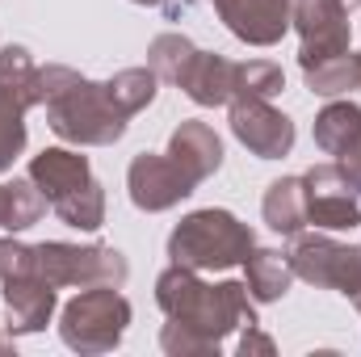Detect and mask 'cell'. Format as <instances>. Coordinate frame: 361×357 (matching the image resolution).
Segmentation results:
<instances>
[{"label": "cell", "mask_w": 361, "mask_h": 357, "mask_svg": "<svg viewBox=\"0 0 361 357\" xmlns=\"http://www.w3.org/2000/svg\"><path fill=\"white\" fill-rule=\"evenodd\" d=\"M156 303L169 320L189 324L193 332L210 337L223 345V337H231L235 328L244 324H257L252 320V307H248V286L244 282H202L197 269L185 265H169L156 282Z\"/></svg>", "instance_id": "cell-1"}, {"label": "cell", "mask_w": 361, "mask_h": 357, "mask_svg": "<svg viewBox=\"0 0 361 357\" xmlns=\"http://www.w3.org/2000/svg\"><path fill=\"white\" fill-rule=\"evenodd\" d=\"M38 269V257H34V248L30 244H21V240H0V282H8V277H21V273H34Z\"/></svg>", "instance_id": "cell-28"}, {"label": "cell", "mask_w": 361, "mask_h": 357, "mask_svg": "<svg viewBox=\"0 0 361 357\" xmlns=\"http://www.w3.org/2000/svg\"><path fill=\"white\" fill-rule=\"evenodd\" d=\"M130 324V303L118 294V286H85L63 315H59V337L76 353H109L122 345Z\"/></svg>", "instance_id": "cell-4"}, {"label": "cell", "mask_w": 361, "mask_h": 357, "mask_svg": "<svg viewBox=\"0 0 361 357\" xmlns=\"http://www.w3.org/2000/svg\"><path fill=\"white\" fill-rule=\"evenodd\" d=\"M244 273H248V294L257 303H277L286 298L290 282H294V269H290V257L277 253V248H252L244 257Z\"/></svg>", "instance_id": "cell-16"}, {"label": "cell", "mask_w": 361, "mask_h": 357, "mask_svg": "<svg viewBox=\"0 0 361 357\" xmlns=\"http://www.w3.org/2000/svg\"><path fill=\"white\" fill-rule=\"evenodd\" d=\"M357 63H361V51H357Z\"/></svg>", "instance_id": "cell-35"}, {"label": "cell", "mask_w": 361, "mask_h": 357, "mask_svg": "<svg viewBox=\"0 0 361 357\" xmlns=\"http://www.w3.org/2000/svg\"><path fill=\"white\" fill-rule=\"evenodd\" d=\"M169 156H173V164L193 185H202L210 173H219V164H223V139L206 122H180L177 131H173V139H169Z\"/></svg>", "instance_id": "cell-15"}, {"label": "cell", "mask_w": 361, "mask_h": 357, "mask_svg": "<svg viewBox=\"0 0 361 357\" xmlns=\"http://www.w3.org/2000/svg\"><path fill=\"white\" fill-rule=\"evenodd\" d=\"M286 89V76L281 68L269 59H252V63H240V76H235V97H277Z\"/></svg>", "instance_id": "cell-25"}, {"label": "cell", "mask_w": 361, "mask_h": 357, "mask_svg": "<svg viewBox=\"0 0 361 357\" xmlns=\"http://www.w3.org/2000/svg\"><path fill=\"white\" fill-rule=\"evenodd\" d=\"M8 349H13V345H8V341H4V337H0V353H8Z\"/></svg>", "instance_id": "cell-34"}, {"label": "cell", "mask_w": 361, "mask_h": 357, "mask_svg": "<svg viewBox=\"0 0 361 357\" xmlns=\"http://www.w3.org/2000/svg\"><path fill=\"white\" fill-rule=\"evenodd\" d=\"M21 147H25V109L13 105L8 97H0V173L13 169Z\"/></svg>", "instance_id": "cell-27"}, {"label": "cell", "mask_w": 361, "mask_h": 357, "mask_svg": "<svg viewBox=\"0 0 361 357\" xmlns=\"http://www.w3.org/2000/svg\"><path fill=\"white\" fill-rule=\"evenodd\" d=\"M0 223H4V185H0Z\"/></svg>", "instance_id": "cell-33"}, {"label": "cell", "mask_w": 361, "mask_h": 357, "mask_svg": "<svg viewBox=\"0 0 361 357\" xmlns=\"http://www.w3.org/2000/svg\"><path fill=\"white\" fill-rule=\"evenodd\" d=\"M302 76H307V89L319 92V97H341V92L361 89V63H357L353 51L332 55V59H319V63L302 68Z\"/></svg>", "instance_id": "cell-20"}, {"label": "cell", "mask_w": 361, "mask_h": 357, "mask_svg": "<svg viewBox=\"0 0 361 357\" xmlns=\"http://www.w3.org/2000/svg\"><path fill=\"white\" fill-rule=\"evenodd\" d=\"M357 139H361V105L332 101V105L319 109V118H315V143H319V152H328V156L341 160Z\"/></svg>", "instance_id": "cell-17"}, {"label": "cell", "mask_w": 361, "mask_h": 357, "mask_svg": "<svg viewBox=\"0 0 361 357\" xmlns=\"http://www.w3.org/2000/svg\"><path fill=\"white\" fill-rule=\"evenodd\" d=\"M156 85H160V76H156L152 68H126V72H118L114 80H105V92H109L114 105L130 118V114H139V109H147V105L156 101Z\"/></svg>", "instance_id": "cell-21"}, {"label": "cell", "mask_w": 361, "mask_h": 357, "mask_svg": "<svg viewBox=\"0 0 361 357\" xmlns=\"http://www.w3.org/2000/svg\"><path fill=\"white\" fill-rule=\"evenodd\" d=\"M160 349H164L169 357H219V341H210V337L193 332L189 324L169 320V324H164V332H160Z\"/></svg>", "instance_id": "cell-26"}, {"label": "cell", "mask_w": 361, "mask_h": 357, "mask_svg": "<svg viewBox=\"0 0 361 357\" xmlns=\"http://www.w3.org/2000/svg\"><path fill=\"white\" fill-rule=\"evenodd\" d=\"M341 173L353 181V189L361 193V139L349 147V152H345V156H341Z\"/></svg>", "instance_id": "cell-30"}, {"label": "cell", "mask_w": 361, "mask_h": 357, "mask_svg": "<svg viewBox=\"0 0 361 357\" xmlns=\"http://www.w3.org/2000/svg\"><path fill=\"white\" fill-rule=\"evenodd\" d=\"M341 4H345V8H349V13H353V8H361V0H341Z\"/></svg>", "instance_id": "cell-32"}, {"label": "cell", "mask_w": 361, "mask_h": 357, "mask_svg": "<svg viewBox=\"0 0 361 357\" xmlns=\"http://www.w3.org/2000/svg\"><path fill=\"white\" fill-rule=\"evenodd\" d=\"M286 257H290L294 277H302V282H311V286L341 290V294L361 311V248L336 244V240H328V236H298Z\"/></svg>", "instance_id": "cell-6"}, {"label": "cell", "mask_w": 361, "mask_h": 357, "mask_svg": "<svg viewBox=\"0 0 361 357\" xmlns=\"http://www.w3.org/2000/svg\"><path fill=\"white\" fill-rule=\"evenodd\" d=\"M265 223L277 236H298L307 223V198H302V177H281L265 193Z\"/></svg>", "instance_id": "cell-18"}, {"label": "cell", "mask_w": 361, "mask_h": 357, "mask_svg": "<svg viewBox=\"0 0 361 357\" xmlns=\"http://www.w3.org/2000/svg\"><path fill=\"white\" fill-rule=\"evenodd\" d=\"M38 257V273L55 286H118L126 282V257L118 248H105V244H63V240H51V244H38L34 248Z\"/></svg>", "instance_id": "cell-5"}, {"label": "cell", "mask_w": 361, "mask_h": 357, "mask_svg": "<svg viewBox=\"0 0 361 357\" xmlns=\"http://www.w3.org/2000/svg\"><path fill=\"white\" fill-rule=\"evenodd\" d=\"M290 25L302 34V68L349 51V8L341 0H290Z\"/></svg>", "instance_id": "cell-7"}, {"label": "cell", "mask_w": 361, "mask_h": 357, "mask_svg": "<svg viewBox=\"0 0 361 357\" xmlns=\"http://www.w3.org/2000/svg\"><path fill=\"white\" fill-rule=\"evenodd\" d=\"M193 51H197V47H193L185 34H160V38L152 42V51H147V68H152L160 80H173V85H177L180 68L189 63Z\"/></svg>", "instance_id": "cell-24"}, {"label": "cell", "mask_w": 361, "mask_h": 357, "mask_svg": "<svg viewBox=\"0 0 361 357\" xmlns=\"http://www.w3.org/2000/svg\"><path fill=\"white\" fill-rule=\"evenodd\" d=\"M135 4H164V8H173V0H135Z\"/></svg>", "instance_id": "cell-31"}, {"label": "cell", "mask_w": 361, "mask_h": 357, "mask_svg": "<svg viewBox=\"0 0 361 357\" xmlns=\"http://www.w3.org/2000/svg\"><path fill=\"white\" fill-rule=\"evenodd\" d=\"M214 8L248 47H277L290 30V0H214Z\"/></svg>", "instance_id": "cell-11"}, {"label": "cell", "mask_w": 361, "mask_h": 357, "mask_svg": "<svg viewBox=\"0 0 361 357\" xmlns=\"http://www.w3.org/2000/svg\"><path fill=\"white\" fill-rule=\"evenodd\" d=\"M257 248L252 231L231 214V210H193L189 219H180L177 231L169 236V257L173 265L185 269H231L244 265V257Z\"/></svg>", "instance_id": "cell-2"}, {"label": "cell", "mask_w": 361, "mask_h": 357, "mask_svg": "<svg viewBox=\"0 0 361 357\" xmlns=\"http://www.w3.org/2000/svg\"><path fill=\"white\" fill-rule=\"evenodd\" d=\"M126 185H130V202H135L139 210H147V214L173 210L180 198H189V193L197 189V185L173 164V156H152V152H143V156L130 160Z\"/></svg>", "instance_id": "cell-10"}, {"label": "cell", "mask_w": 361, "mask_h": 357, "mask_svg": "<svg viewBox=\"0 0 361 357\" xmlns=\"http://www.w3.org/2000/svg\"><path fill=\"white\" fill-rule=\"evenodd\" d=\"M47 122L63 143L76 147H105L126 135V114L114 105L105 85H92L85 76L47 101Z\"/></svg>", "instance_id": "cell-3"}, {"label": "cell", "mask_w": 361, "mask_h": 357, "mask_svg": "<svg viewBox=\"0 0 361 357\" xmlns=\"http://www.w3.org/2000/svg\"><path fill=\"white\" fill-rule=\"evenodd\" d=\"M51 210H55L68 227H76V231H97V227L105 223V189H101V181H89L80 193L55 202Z\"/></svg>", "instance_id": "cell-23"}, {"label": "cell", "mask_w": 361, "mask_h": 357, "mask_svg": "<svg viewBox=\"0 0 361 357\" xmlns=\"http://www.w3.org/2000/svg\"><path fill=\"white\" fill-rule=\"evenodd\" d=\"M235 76H240V63L210 55V51H193L189 63L180 68L177 85L197 105H231L235 101Z\"/></svg>", "instance_id": "cell-13"}, {"label": "cell", "mask_w": 361, "mask_h": 357, "mask_svg": "<svg viewBox=\"0 0 361 357\" xmlns=\"http://www.w3.org/2000/svg\"><path fill=\"white\" fill-rule=\"evenodd\" d=\"M55 282H47L38 269L4 282V307H8V332H42L55 315Z\"/></svg>", "instance_id": "cell-12"}, {"label": "cell", "mask_w": 361, "mask_h": 357, "mask_svg": "<svg viewBox=\"0 0 361 357\" xmlns=\"http://www.w3.org/2000/svg\"><path fill=\"white\" fill-rule=\"evenodd\" d=\"M231 131L261 160H281L294 147V122L281 109H273L265 97H235L231 101Z\"/></svg>", "instance_id": "cell-9"}, {"label": "cell", "mask_w": 361, "mask_h": 357, "mask_svg": "<svg viewBox=\"0 0 361 357\" xmlns=\"http://www.w3.org/2000/svg\"><path fill=\"white\" fill-rule=\"evenodd\" d=\"M302 198H307V223H315L324 231H353V227H361L357 189L341 173V164H315L302 177Z\"/></svg>", "instance_id": "cell-8"}, {"label": "cell", "mask_w": 361, "mask_h": 357, "mask_svg": "<svg viewBox=\"0 0 361 357\" xmlns=\"http://www.w3.org/2000/svg\"><path fill=\"white\" fill-rule=\"evenodd\" d=\"M240 353L244 357H252V353H265V357H273L277 353V345H273L265 332H257V324H248V332L240 337Z\"/></svg>", "instance_id": "cell-29"}, {"label": "cell", "mask_w": 361, "mask_h": 357, "mask_svg": "<svg viewBox=\"0 0 361 357\" xmlns=\"http://www.w3.org/2000/svg\"><path fill=\"white\" fill-rule=\"evenodd\" d=\"M0 97H8V101L21 105V109L42 105L38 68H34V59H30L25 47H4V51H0Z\"/></svg>", "instance_id": "cell-19"}, {"label": "cell", "mask_w": 361, "mask_h": 357, "mask_svg": "<svg viewBox=\"0 0 361 357\" xmlns=\"http://www.w3.org/2000/svg\"><path fill=\"white\" fill-rule=\"evenodd\" d=\"M30 181L42 189V198L55 206V202H63V198H72V193H80L92 177L89 160L80 156V152H68V147H47L42 156H34L30 160Z\"/></svg>", "instance_id": "cell-14"}, {"label": "cell", "mask_w": 361, "mask_h": 357, "mask_svg": "<svg viewBox=\"0 0 361 357\" xmlns=\"http://www.w3.org/2000/svg\"><path fill=\"white\" fill-rule=\"evenodd\" d=\"M47 198H42V189L34 185V181H13V185H4V231H25V227H34L42 214H47Z\"/></svg>", "instance_id": "cell-22"}]
</instances>
